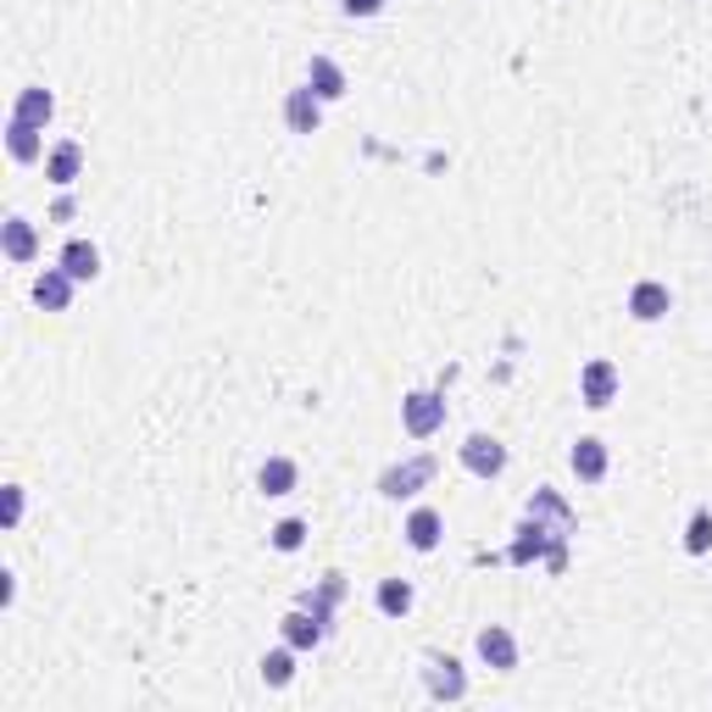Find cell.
I'll return each mask as SVG.
<instances>
[{
	"instance_id": "cell-26",
	"label": "cell",
	"mask_w": 712,
	"mask_h": 712,
	"mask_svg": "<svg viewBox=\"0 0 712 712\" xmlns=\"http://www.w3.org/2000/svg\"><path fill=\"white\" fill-rule=\"evenodd\" d=\"M23 523V485H7V529Z\"/></svg>"
},
{
	"instance_id": "cell-15",
	"label": "cell",
	"mask_w": 712,
	"mask_h": 712,
	"mask_svg": "<svg viewBox=\"0 0 712 712\" xmlns=\"http://www.w3.org/2000/svg\"><path fill=\"white\" fill-rule=\"evenodd\" d=\"M78 173H84V146H78V139H62V146L45 157V179L56 190H67V184H78Z\"/></svg>"
},
{
	"instance_id": "cell-18",
	"label": "cell",
	"mask_w": 712,
	"mask_h": 712,
	"mask_svg": "<svg viewBox=\"0 0 712 712\" xmlns=\"http://www.w3.org/2000/svg\"><path fill=\"white\" fill-rule=\"evenodd\" d=\"M301 485V468L290 463V457H267L262 468H256V490L262 496H290Z\"/></svg>"
},
{
	"instance_id": "cell-25",
	"label": "cell",
	"mask_w": 712,
	"mask_h": 712,
	"mask_svg": "<svg viewBox=\"0 0 712 712\" xmlns=\"http://www.w3.org/2000/svg\"><path fill=\"white\" fill-rule=\"evenodd\" d=\"M340 12H346V18H379L384 0H340Z\"/></svg>"
},
{
	"instance_id": "cell-22",
	"label": "cell",
	"mask_w": 712,
	"mask_h": 712,
	"mask_svg": "<svg viewBox=\"0 0 712 712\" xmlns=\"http://www.w3.org/2000/svg\"><path fill=\"white\" fill-rule=\"evenodd\" d=\"M267 545H273V551H284V556L301 551V545H307V518H278V523L267 529Z\"/></svg>"
},
{
	"instance_id": "cell-2",
	"label": "cell",
	"mask_w": 712,
	"mask_h": 712,
	"mask_svg": "<svg viewBox=\"0 0 712 712\" xmlns=\"http://www.w3.org/2000/svg\"><path fill=\"white\" fill-rule=\"evenodd\" d=\"M618 390H624V373H618V362H607V357H591V362L580 368V401H585L591 412H607V406L618 401Z\"/></svg>"
},
{
	"instance_id": "cell-1",
	"label": "cell",
	"mask_w": 712,
	"mask_h": 712,
	"mask_svg": "<svg viewBox=\"0 0 712 712\" xmlns=\"http://www.w3.org/2000/svg\"><path fill=\"white\" fill-rule=\"evenodd\" d=\"M401 429H406L412 440L440 435V429H446V395H440V390H412V395L401 401Z\"/></svg>"
},
{
	"instance_id": "cell-4",
	"label": "cell",
	"mask_w": 712,
	"mask_h": 712,
	"mask_svg": "<svg viewBox=\"0 0 712 712\" xmlns=\"http://www.w3.org/2000/svg\"><path fill=\"white\" fill-rule=\"evenodd\" d=\"M668 312H673V290H668L662 278H640L635 290H629V318L635 323H662Z\"/></svg>"
},
{
	"instance_id": "cell-23",
	"label": "cell",
	"mask_w": 712,
	"mask_h": 712,
	"mask_svg": "<svg viewBox=\"0 0 712 712\" xmlns=\"http://www.w3.org/2000/svg\"><path fill=\"white\" fill-rule=\"evenodd\" d=\"M684 551H690V556H706V551H712V512H706V507L690 512V523H684Z\"/></svg>"
},
{
	"instance_id": "cell-5",
	"label": "cell",
	"mask_w": 712,
	"mask_h": 712,
	"mask_svg": "<svg viewBox=\"0 0 712 712\" xmlns=\"http://www.w3.org/2000/svg\"><path fill=\"white\" fill-rule=\"evenodd\" d=\"M567 468H574L585 485H602V479H607V468H613V451H607V440H596V435H580V440H574V451H567Z\"/></svg>"
},
{
	"instance_id": "cell-11",
	"label": "cell",
	"mask_w": 712,
	"mask_h": 712,
	"mask_svg": "<svg viewBox=\"0 0 712 712\" xmlns=\"http://www.w3.org/2000/svg\"><path fill=\"white\" fill-rule=\"evenodd\" d=\"M56 267H62L73 284H95V278H100V245H89V240H67V245H62V256H56Z\"/></svg>"
},
{
	"instance_id": "cell-17",
	"label": "cell",
	"mask_w": 712,
	"mask_h": 712,
	"mask_svg": "<svg viewBox=\"0 0 712 712\" xmlns=\"http://www.w3.org/2000/svg\"><path fill=\"white\" fill-rule=\"evenodd\" d=\"M12 117H18V123H34V128H45V123L56 117V95H51L45 84H29V89H18V100H12Z\"/></svg>"
},
{
	"instance_id": "cell-14",
	"label": "cell",
	"mask_w": 712,
	"mask_h": 712,
	"mask_svg": "<svg viewBox=\"0 0 712 712\" xmlns=\"http://www.w3.org/2000/svg\"><path fill=\"white\" fill-rule=\"evenodd\" d=\"M0 251H7L12 262H34L40 256V229L29 217H7L0 223Z\"/></svg>"
},
{
	"instance_id": "cell-19",
	"label": "cell",
	"mask_w": 712,
	"mask_h": 712,
	"mask_svg": "<svg viewBox=\"0 0 712 712\" xmlns=\"http://www.w3.org/2000/svg\"><path fill=\"white\" fill-rule=\"evenodd\" d=\"M45 128H34V123H7V151H12V162H40L45 157V139H40Z\"/></svg>"
},
{
	"instance_id": "cell-16",
	"label": "cell",
	"mask_w": 712,
	"mask_h": 712,
	"mask_svg": "<svg viewBox=\"0 0 712 712\" xmlns=\"http://www.w3.org/2000/svg\"><path fill=\"white\" fill-rule=\"evenodd\" d=\"M34 307H45V312H67L73 307V278L62 267H45L34 278Z\"/></svg>"
},
{
	"instance_id": "cell-10",
	"label": "cell",
	"mask_w": 712,
	"mask_h": 712,
	"mask_svg": "<svg viewBox=\"0 0 712 712\" xmlns=\"http://www.w3.org/2000/svg\"><path fill=\"white\" fill-rule=\"evenodd\" d=\"M318 123H323V100L312 95V84L284 95V128L290 134H318Z\"/></svg>"
},
{
	"instance_id": "cell-3",
	"label": "cell",
	"mask_w": 712,
	"mask_h": 712,
	"mask_svg": "<svg viewBox=\"0 0 712 712\" xmlns=\"http://www.w3.org/2000/svg\"><path fill=\"white\" fill-rule=\"evenodd\" d=\"M463 468H468L474 479H501V474H507V446L479 429V435L463 440Z\"/></svg>"
},
{
	"instance_id": "cell-13",
	"label": "cell",
	"mask_w": 712,
	"mask_h": 712,
	"mask_svg": "<svg viewBox=\"0 0 712 712\" xmlns=\"http://www.w3.org/2000/svg\"><path fill=\"white\" fill-rule=\"evenodd\" d=\"M307 84H312V95H318L323 106H334V100L351 89V84H346V67H340L334 56H312V62H307Z\"/></svg>"
},
{
	"instance_id": "cell-20",
	"label": "cell",
	"mask_w": 712,
	"mask_h": 712,
	"mask_svg": "<svg viewBox=\"0 0 712 712\" xmlns=\"http://www.w3.org/2000/svg\"><path fill=\"white\" fill-rule=\"evenodd\" d=\"M296 657H301V651H296L290 640H284L278 651H267V657L256 662V668H262V684H273V690H284V684H290V679H296Z\"/></svg>"
},
{
	"instance_id": "cell-9",
	"label": "cell",
	"mask_w": 712,
	"mask_h": 712,
	"mask_svg": "<svg viewBox=\"0 0 712 712\" xmlns=\"http://www.w3.org/2000/svg\"><path fill=\"white\" fill-rule=\"evenodd\" d=\"M423 684H429L435 701H463L468 695V673L457 657H429V673H423Z\"/></svg>"
},
{
	"instance_id": "cell-8",
	"label": "cell",
	"mask_w": 712,
	"mask_h": 712,
	"mask_svg": "<svg viewBox=\"0 0 712 712\" xmlns=\"http://www.w3.org/2000/svg\"><path fill=\"white\" fill-rule=\"evenodd\" d=\"M474 651H479V662H485V668H496V673H512V668H518V640H512V629H501V624L479 629Z\"/></svg>"
},
{
	"instance_id": "cell-6",
	"label": "cell",
	"mask_w": 712,
	"mask_h": 712,
	"mask_svg": "<svg viewBox=\"0 0 712 712\" xmlns=\"http://www.w3.org/2000/svg\"><path fill=\"white\" fill-rule=\"evenodd\" d=\"M435 479V457H412V463H401V468H390L384 479H379V496H390V501H401V496H412V490H423Z\"/></svg>"
},
{
	"instance_id": "cell-12",
	"label": "cell",
	"mask_w": 712,
	"mask_h": 712,
	"mask_svg": "<svg viewBox=\"0 0 712 712\" xmlns=\"http://www.w3.org/2000/svg\"><path fill=\"white\" fill-rule=\"evenodd\" d=\"M401 534H406V545H412V551L429 556V551L446 540V518H440L435 507H412V518H406V529H401Z\"/></svg>"
},
{
	"instance_id": "cell-24",
	"label": "cell",
	"mask_w": 712,
	"mask_h": 712,
	"mask_svg": "<svg viewBox=\"0 0 712 712\" xmlns=\"http://www.w3.org/2000/svg\"><path fill=\"white\" fill-rule=\"evenodd\" d=\"M518 534H523V540L512 545V562H534V556L545 551V529H540V523H523Z\"/></svg>"
},
{
	"instance_id": "cell-7",
	"label": "cell",
	"mask_w": 712,
	"mask_h": 712,
	"mask_svg": "<svg viewBox=\"0 0 712 712\" xmlns=\"http://www.w3.org/2000/svg\"><path fill=\"white\" fill-rule=\"evenodd\" d=\"M284 640H290L296 651H318L323 646V635H329V618L323 613H312V607H296V613H284Z\"/></svg>"
},
{
	"instance_id": "cell-21",
	"label": "cell",
	"mask_w": 712,
	"mask_h": 712,
	"mask_svg": "<svg viewBox=\"0 0 712 712\" xmlns=\"http://www.w3.org/2000/svg\"><path fill=\"white\" fill-rule=\"evenodd\" d=\"M373 602H379V613H384V618H406L417 596H412V585H406V580H379V596H373Z\"/></svg>"
}]
</instances>
